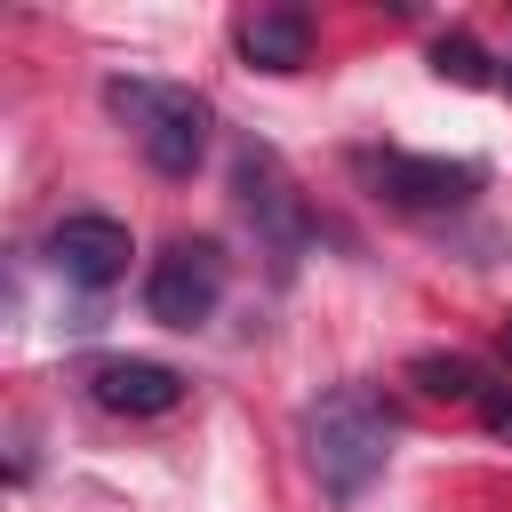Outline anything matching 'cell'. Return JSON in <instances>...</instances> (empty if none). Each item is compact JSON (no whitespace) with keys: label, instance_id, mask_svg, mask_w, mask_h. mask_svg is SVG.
I'll list each match as a JSON object with an SVG mask.
<instances>
[{"label":"cell","instance_id":"cell-2","mask_svg":"<svg viewBox=\"0 0 512 512\" xmlns=\"http://www.w3.org/2000/svg\"><path fill=\"white\" fill-rule=\"evenodd\" d=\"M104 104L136 128V144L160 176H192L208 160V120H216L208 96L168 88V80H104Z\"/></svg>","mask_w":512,"mask_h":512},{"label":"cell","instance_id":"cell-13","mask_svg":"<svg viewBox=\"0 0 512 512\" xmlns=\"http://www.w3.org/2000/svg\"><path fill=\"white\" fill-rule=\"evenodd\" d=\"M496 344H504V360H512V320H504V336H496Z\"/></svg>","mask_w":512,"mask_h":512},{"label":"cell","instance_id":"cell-6","mask_svg":"<svg viewBox=\"0 0 512 512\" xmlns=\"http://www.w3.org/2000/svg\"><path fill=\"white\" fill-rule=\"evenodd\" d=\"M128 256H136V240H128L120 216H64V224L48 232V264H56L72 288H112V280L128 272Z\"/></svg>","mask_w":512,"mask_h":512},{"label":"cell","instance_id":"cell-12","mask_svg":"<svg viewBox=\"0 0 512 512\" xmlns=\"http://www.w3.org/2000/svg\"><path fill=\"white\" fill-rule=\"evenodd\" d=\"M496 80H504V96H512V56H504V72H496Z\"/></svg>","mask_w":512,"mask_h":512},{"label":"cell","instance_id":"cell-3","mask_svg":"<svg viewBox=\"0 0 512 512\" xmlns=\"http://www.w3.org/2000/svg\"><path fill=\"white\" fill-rule=\"evenodd\" d=\"M216 304H224V248L216 240H176L160 264H152V280H144V312L160 320V328H208L216 320Z\"/></svg>","mask_w":512,"mask_h":512},{"label":"cell","instance_id":"cell-7","mask_svg":"<svg viewBox=\"0 0 512 512\" xmlns=\"http://www.w3.org/2000/svg\"><path fill=\"white\" fill-rule=\"evenodd\" d=\"M88 392H96V408H112V416H168V408L184 400V376H176L168 360H96V368H88Z\"/></svg>","mask_w":512,"mask_h":512},{"label":"cell","instance_id":"cell-8","mask_svg":"<svg viewBox=\"0 0 512 512\" xmlns=\"http://www.w3.org/2000/svg\"><path fill=\"white\" fill-rule=\"evenodd\" d=\"M232 40H240V56H248L256 72H296V64L312 56V8H288V0L248 8V16L232 24Z\"/></svg>","mask_w":512,"mask_h":512},{"label":"cell","instance_id":"cell-1","mask_svg":"<svg viewBox=\"0 0 512 512\" xmlns=\"http://www.w3.org/2000/svg\"><path fill=\"white\" fill-rule=\"evenodd\" d=\"M304 464L328 504H360L392 464V408L368 384H336L304 408Z\"/></svg>","mask_w":512,"mask_h":512},{"label":"cell","instance_id":"cell-4","mask_svg":"<svg viewBox=\"0 0 512 512\" xmlns=\"http://www.w3.org/2000/svg\"><path fill=\"white\" fill-rule=\"evenodd\" d=\"M232 192H240V216L256 224V240L272 248V264L288 272V264L304 256V200H296L288 168H280L264 144H240V160H232Z\"/></svg>","mask_w":512,"mask_h":512},{"label":"cell","instance_id":"cell-9","mask_svg":"<svg viewBox=\"0 0 512 512\" xmlns=\"http://www.w3.org/2000/svg\"><path fill=\"white\" fill-rule=\"evenodd\" d=\"M408 384L432 392V400H456V408H480L488 400V368L472 352H416L408 360Z\"/></svg>","mask_w":512,"mask_h":512},{"label":"cell","instance_id":"cell-11","mask_svg":"<svg viewBox=\"0 0 512 512\" xmlns=\"http://www.w3.org/2000/svg\"><path fill=\"white\" fill-rule=\"evenodd\" d=\"M480 424H488L496 440H512V384H488V400H480Z\"/></svg>","mask_w":512,"mask_h":512},{"label":"cell","instance_id":"cell-5","mask_svg":"<svg viewBox=\"0 0 512 512\" xmlns=\"http://www.w3.org/2000/svg\"><path fill=\"white\" fill-rule=\"evenodd\" d=\"M368 176L392 208H416V216H440V208H464L480 192V168L472 160H440V152H368Z\"/></svg>","mask_w":512,"mask_h":512},{"label":"cell","instance_id":"cell-10","mask_svg":"<svg viewBox=\"0 0 512 512\" xmlns=\"http://www.w3.org/2000/svg\"><path fill=\"white\" fill-rule=\"evenodd\" d=\"M432 72H440V80H456V88H480V80H496V72H488V56H480V40H464V32L432 40Z\"/></svg>","mask_w":512,"mask_h":512}]
</instances>
